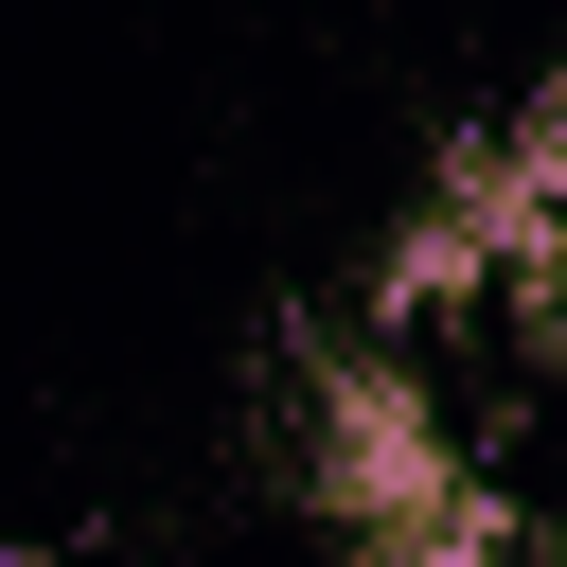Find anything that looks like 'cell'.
I'll use <instances>...</instances> for the list:
<instances>
[{
	"label": "cell",
	"instance_id": "6da1fadb",
	"mask_svg": "<svg viewBox=\"0 0 567 567\" xmlns=\"http://www.w3.org/2000/svg\"><path fill=\"white\" fill-rule=\"evenodd\" d=\"M301 496H319V532H354V549H390V567H425V549H443L461 461H443V425H425V390H408L390 354H337V372H319Z\"/></svg>",
	"mask_w": 567,
	"mask_h": 567
},
{
	"label": "cell",
	"instance_id": "7a4b0ae2",
	"mask_svg": "<svg viewBox=\"0 0 567 567\" xmlns=\"http://www.w3.org/2000/svg\"><path fill=\"white\" fill-rule=\"evenodd\" d=\"M425 567H496V549H425Z\"/></svg>",
	"mask_w": 567,
	"mask_h": 567
}]
</instances>
